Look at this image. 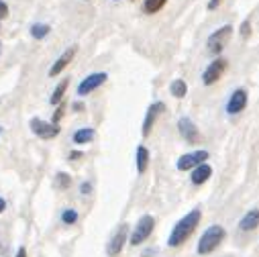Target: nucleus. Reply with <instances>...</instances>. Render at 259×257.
Segmentation results:
<instances>
[{
	"mask_svg": "<svg viewBox=\"0 0 259 257\" xmlns=\"http://www.w3.org/2000/svg\"><path fill=\"white\" fill-rule=\"evenodd\" d=\"M249 31H251V25H249V21H245L243 22V29H241V35H243V37H247V35H249Z\"/></svg>",
	"mask_w": 259,
	"mask_h": 257,
	"instance_id": "393cba45",
	"label": "nucleus"
},
{
	"mask_svg": "<svg viewBox=\"0 0 259 257\" xmlns=\"http://www.w3.org/2000/svg\"><path fill=\"white\" fill-rule=\"evenodd\" d=\"M165 2H167V0H145L143 8H145V13L153 15V13H159V10L165 6Z\"/></svg>",
	"mask_w": 259,
	"mask_h": 257,
	"instance_id": "aec40b11",
	"label": "nucleus"
},
{
	"mask_svg": "<svg viewBox=\"0 0 259 257\" xmlns=\"http://www.w3.org/2000/svg\"><path fill=\"white\" fill-rule=\"evenodd\" d=\"M178 128H179V133H182V137L186 139L188 143H198L200 141V133H198L196 125L192 123V119L182 116V119L178 121Z\"/></svg>",
	"mask_w": 259,
	"mask_h": 257,
	"instance_id": "1a4fd4ad",
	"label": "nucleus"
},
{
	"mask_svg": "<svg viewBox=\"0 0 259 257\" xmlns=\"http://www.w3.org/2000/svg\"><path fill=\"white\" fill-rule=\"evenodd\" d=\"M210 176H212V168L208 166V163H200V166H196V170L192 171V184L200 186V184H204Z\"/></svg>",
	"mask_w": 259,
	"mask_h": 257,
	"instance_id": "2eb2a0df",
	"label": "nucleus"
},
{
	"mask_svg": "<svg viewBox=\"0 0 259 257\" xmlns=\"http://www.w3.org/2000/svg\"><path fill=\"white\" fill-rule=\"evenodd\" d=\"M90 192V184H82V194H88Z\"/></svg>",
	"mask_w": 259,
	"mask_h": 257,
	"instance_id": "c85d7f7f",
	"label": "nucleus"
},
{
	"mask_svg": "<svg viewBox=\"0 0 259 257\" xmlns=\"http://www.w3.org/2000/svg\"><path fill=\"white\" fill-rule=\"evenodd\" d=\"M245 107H247V92L245 90H235L231 94V98H229V102H227V112L229 114H239V112L245 110Z\"/></svg>",
	"mask_w": 259,
	"mask_h": 257,
	"instance_id": "9b49d317",
	"label": "nucleus"
},
{
	"mask_svg": "<svg viewBox=\"0 0 259 257\" xmlns=\"http://www.w3.org/2000/svg\"><path fill=\"white\" fill-rule=\"evenodd\" d=\"M227 65H229V62L224 60V57H217V60L204 69V74H202V82H204L206 86L217 84V82L222 78V74L227 72Z\"/></svg>",
	"mask_w": 259,
	"mask_h": 257,
	"instance_id": "20e7f679",
	"label": "nucleus"
},
{
	"mask_svg": "<svg viewBox=\"0 0 259 257\" xmlns=\"http://www.w3.org/2000/svg\"><path fill=\"white\" fill-rule=\"evenodd\" d=\"M127 235H129V227L120 225L119 231L115 233V237L108 243V255H119L122 251V247H125V243H127Z\"/></svg>",
	"mask_w": 259,
	"mask_h": 257,
	"instance_id": "9d476101",
	"label": "nucleus"
},
{
	"mask_svg": "<svg viewBox=\"0 0 259 257\" xmlns=\"http://www.w3.org/2000/svg\"><path fill=\"white\" fill-rule=\"evenodd\" d=\"M70 157H72V159H78V157H82V153H80V151H74V153H72Z\"/></svg>",
	"mask_w": 259,
	"mask_h": 257,
	"instance_id": "c756f323",
	"label": "nucleus"
},
{
	"mask_svg": "<svg viewBox=\"0 0 259 257\" xmlns=\"http://www.w3.org/2000/svg\"><path fill=\"white\" fill-rule=\"evenodd\" d=\"M104 82H106V74H102V72L90 74L86 80H82V84L78 86V94H80V96H86V94H90V92H94L98 86H102Z\"/></svg>",
	"mask_w": 259,
	"mask_h": 257,
	"instance_id": "6e6552de",
	"label": "nucleus"
},
{
	"mask_svg": "<svg viewBox=\"0 0 259 257\" xmlns=\"http://www.w3.org/2000/svg\"><path fill=\"white\" fill-rule=\"evenodd\" d=\"M61 220H63L65 225H74L76 220H78V213H76V210H72V208H67L65 213L61 214Z\"/></svg>",
	"mask_w": 259,
	"mask_h": 257,
	"instance_id": "4be33fe9",
	"label": "nucleus"
},
{
	"mask_svg": "<svg viewBox=\"0 0 259 257\" xmlns=\"http://www.w3.org/2000/svg\"><path fill=\"white\" fill-rule=\"evenodd\" d=\"M153 227H155V220H153V216L145 214V216L139 220V223H137V227H135V231H133V235H131V245H141L145 239H147V237L151 235Z\"/></svg>",
	"mask_w": 259,
	"mask_h": 257,
	"instance_id": "39448f33",
	"label": "nucleus"
},
{
	"mask_svg": "<svg viewBox=\"0 0 259 257\" xmlns=\"http://www.w3.org/2000/svg\"><path fill=\"white\" fill-rule=\"evenodd\" d=\"M8 15V6L4 2H0V19H4Z\"/></svg>",
	"mask_w": 259,
	"mask_h": 257,
	"instance_id": "a878e982",
	"label": "nucleus"
},
{
	"mask_svg": "<svg viewBox=\"0 0 259 257\" xmlns=\"http://www.w3.org/2000/svg\"><path fill=\"white\" fill-rule=\"evenodd\" d=\"M259 227V210L257 208H253V210H249L243 218H241V223H239V229L241 231H253V229H257Z\"/></svg>",
	"mask_w": 259,
	"mask_h": 257,
	"instance_id": "4468645a",
	"label": "nucleus"
},
{
	"mask_svg": "<svg viewBox=\"0 0 259 257\" xmlns=\"http://www.w3.org/2000/svg\"><path fill=\"white\" fill-rule=\"evenodd\" d=\"M147 166H149V151H147V147L139 145L137 147V171L145 173L147 171Z\"/></svg>",
	"mask_w": 259,
	"mask_h": 257,
	"instance_id": "dca6fc26",
	"label": "nucleus"
},
{
	"mask_svg": "<svg viewBox=\"0 0 259 257\" xmlns=\"http://www.w3.org/2000/svg\"><path fill=\"white\" fill-rule=\"evenodd\" d=\"M82 108H84V104H80V102L74 104V110H82Z\"/></svg>",
	"mask_w": 259,
	"mask_h": 257,
	"instance_id": "7c9ffc66",
	"label": "nucleus"
},
{
	"mask_svg": "<svg viewBox=\"0 0 259 257\" xmlns=\"http://www.w3.org/2000/svg\"><path fill=\"white\" fill-rule=\"evenodd\" d=\"M170 90H172V96H176V98H184V96H186V92H188V86H186V82H184V80H174Z\"/></svg>",
	"mask_w": 259,
	"mask_h": 257,
	"instance_id": "a211bd4d",
	"label": "nucleus"
},
{
	"mask_svg": "<svg viewBox=\"0 0 259 257\" xmlns=\"http://www.w3.org/2000/svg\"><path fill=\"white\" fill-rule=\"evenodd\" d=\"M47 33H49V27H47V25H33V27H31V35H33L35 39H43Z\"/></svg>",
	"mask_w": 259,
	"mask_h": 257,
	"instance_id": "412c9836",
	"label": "nucleus"
},
{
	"mask_svg": "<svg viewBox=\"0 0 259 257\" xmlns=\"http://www.w3.org/2000/svg\"><path fill=\"white\" fill-rule=\"evenodd\" d=\"M206 159H208V151H204V149L192 151V153H186L178 159V170H182V171L192 170V168L200 166V163H204Z\"/></svg>",
	"mask_w": 259,
	"mask_h": 257,
	"instance_id": "423d86ee",
	"label": "nucleus"
},
{
	"mask_svg": "<svg viewBox=\"0 0 259 257\" xmlns=\"http://www.w3.org/2000/svg\"><path fill=\"white\" fill-rule=\"evenodd\" d=\"M67 84H70V80H61V82H60L58 88L53 90L51 104H60V102H61V98H63V94H65V90H67Z\"/></svg>",
	"mask_w": 259,
	"mask_h": 257,
	"instance_id": "6ab92c4d",
	"label": "nucleus"
},
{
	"mask_svg": "<svg viewBox=\"0 0 259 257\" xmlns=\"http://www.w3.org/2000/svg\"><path fill=\"white\" fill-rule=\"evenodd\" d=\"M0 51H2V45H0Z\"/></svg>",
	"mask_w": 259,
	"mask_h": 257,
	"instance_id": "473e14b6",
	"label": "nucleus"
},
{
	"mask_svg": "<svg viewBox=\"0 0 259 257\" xmlns=\"http://www.w3.org/2000/svg\"><path fill=\"white\" fill-rule=\"evenodd\" d=\"M200 218H202V210L200 208L190 210L182 220H178V223H176L170 239H167V245H170V247H179L182 243H186L190 239V235L196 231V227L200 225Z\"/></svg>",
	"mask_w": 259,
	"mask_h": 257,
	"instance_id": "f257e3e1",
	"label": "nucleus"
},
{
	"mask_svg": "<svg viewBox=\"0 0 259 257\" xmlns=\"http://www.w3.org/2000/svg\"><path fill=\"white\" fill-rule=\"evenodd\" d=\"M4 206H6V204H4V200H2V198H0V213H2V210H4Z\"/></svg>",
	"mask_w": 259,
	"mask_h": 257,
	"instance_id": "2f4dec72",
	"label": "nucleus"
},
{
	"mask_svg": "<svg viewBox=\"0 0 259 257\" xmlns=\"http://www.w3.org/2000/svg\"><path fill=\"white\" fill-rule=\"evenodd\" d=\"M92 139H94V128H90V127L78 128V131L74 133V143H78V145L88 143V141H92Z\"/></svg>",
	"mask_w": 259,
	"mask_h": 257,
	"instance_id": "f3484780",
	"label": "nucleus"
},
{
	"mask_svg": "<svg viewBox=\"0 0 259 257\" xmlns=\"http://www.w3.org/2000/svg\"><path fill=\"white\" fill-rule=\"evenodd\" d=\"M31 128H33V133H35L37 137H41V139H53L55 135L60 133V127L58 125L45 123L41 119H33L31 121Z\"/></svg>",
	"mask_w": 259,
	"mask_h": 257,
	"instance_id": "0eeeda50",
	"label": "nucleus"
},
{
	"mask_svg": "<svg viewBox=\"0 0 259 257\" xmlns=\"http://www.w3.org/2000/svg\"><path fill=\"white\" fill-rule=\"evenodd\" d=\"M74 55H76V47H70L67 51H63L60 60L51 65L49 76H58V74H61V69H65V67H67V64H70V62L74 60Z\"/></svg>",
	"mask_w": 259,
	"mask_h": 257,
	"instance_id": "ddd939ff",
	"label": "nucleus"
},
{
	"mask_svg": "<svg viewBox=\"0 0 259 257\" xmlns=\"http://www.w3.org/2000/svg\"><path fill=\"white\" fill-rule=\"evenodd\" d=\"M17 257H27V249H25V247H20L19 253H17Z\"/></svg>",
	"mask_w": 259,
	"mask_h": 257,
	"instance_id": "cd10ccee",
	"label": "nucleus"
},
{
	"mask_svg": "<svg viewBox=\"0 0 259 257\" xmlns=\"http://www.w3.org/2000/svg\"><path fill=\"white\" fill-rule=\"evenodd\" d=\"M163 110H165V104H163V102H155V104H151V107H149L147 116H145V123H143V137H149L155 119H157V116H159Z\"/></svg>",
	"mask_w": 259,
	"mask_h": 257,
	"instance_id": "f8f14e48",
	"label": "nucleus"
},
{
	"mask_svg": "<svg viewBox=\"0 0 259 257\" xmlns=\"http://www.w3.org/2000/svg\"><path fill=\"white\" fill-rule=\"evenodd\" d=\"M231 35H233V27H231V25H224V27H220L219 31H215V33H212L210 37H208V41H206L208 51H210V53H220L224 47H227Z\"/></svg>",
	"mask_w": 259,
	"mask_h": 257,
	"instance_id": "7ed1b4c3",
	"label": "nucleus"
},
{
	"mask_svg": "<svg viewBox=\"0 0 259 257\" xmlns=\"http://www.w3.org/2000/svg\"><path fill=\"white\" fill-rule=\"evenodd\" d=\"M224 229L220 227V225H212V227H208L206 231H204V235L200 237V241H198V253L200 255H208V253H212L215 251L219 245L222 243V239H224Z\"/></svg>",
	"mask_w": 259,
	"mask_h": 257,
	"instance_id": "f03ea898",
	"label": "nucleus"
},
{
	"mask_svg": "<svg viewBox=\"0 0 259 257\" xmlns=\"http://www.w3.org/2000/svg\"><path fill=\"white\" fill-rule=\"evenodd\" d=\"M61 116H63V107H60L58 110H55V114H53V125H58Z\"/></svg>",
	"mask_w": 259,
	"mask_h": 257,
	"instance_id": "b1692460",
	"label": "nucleus"
},
{
	"mask_svg": "<svg viewBox=\"0 0 259 257\" xmlns=\"http://www.w3.org/2000/svg\"><path fill=\"white\" fill-rule=\"evenodd\" d=\"M58 184L61 186V188H67V186L72 184V178L67 176V173H60V176H58Z\"/></svg>",
	"mask_w": 259,
	"mask_h": 257,
	"instance_id": "5701e85b",
	"label": "nucleus"
},
{
	"mask_svg": "<svg viewBox=\"0 0 259 257\" xmlns=\"http://www.w3.org/2000/svg\"><path fill=\"white\" fill-rule=\"evenodd\" d=\"M219 4H220V0H210V2H208V8H210V10H215Z\"/></svg>",
	"mask_w": 259,
	"mask_h": 257,
	"instance_id": "bb28decb",
	"label": "nucleus"
}]
</instances>
